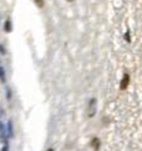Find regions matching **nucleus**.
<instances>
[{"instance_id":"nucleus-15","label":"nucleus","mask_w":142,"mask_h":151,"mask_svg":"<svg viewBox=\"0 0 142 151\" xmlns=\"http://www.w3.org/2000/svg\"><path fill=\"white\" fill-rule=\"evenodd\" d=\"M67 1H74V0H67Z\"/></svg>"},{"instance_id":"nucleus-14","label":"nucleus","mask_w":142,"mask_h":151,"mask_svg":"<svg viewBox=\"0 0 142 151\" xmlns=\"http://www.w3.org/2000/svg\"><path fill=\"white\" fill-rule=\"evenodd\" d=\"M47 151H54V150H52V149H49V150H47Z\"/></svg>"},{"instance_id":"nucleus-12","label":"nucleus","mask_w":142,"mask_h":151,"mask_svg":"<svg viewBox=\"0 0 142 151\" xmlns=\"http://www.w3.org/2000/svg\"><path fill=\"white\" fill-rule=\"evenodd\" d=\"M3 116H4V111L0 109V119H3Z\"/></svg>"},{"instance_id":"nucleus-2","label":"nucleus","mask_w":142,"mask_h":151,"mask_svg":"<svg viewBox=\"0 0 142 151\" xmlns=\"http://www.w3.org/2000/svg\"><path fill=\"white\" fill-rule=\"evenodd\" d=\"M128 84H130V75L126 73L125 75H124V78H122V80H121V84H120V89L121 90H125L127 89V86H128Z\"/></svg>"},{"instance_id":"nucleus-11","label":"nucleus","mask_w":142,"mask_h":151,"mask_svg":"<svg viewBox=\"0 0 142 151\" xmlns=\"http://www.w3.org/2000/svg\"><path fill=\"white\" fill-rule=\"evenodd\" d=\"M11 97V91H10V89H8V99H10Z\"/></svg>"},{"instance_id":"nucleus-9","label":"nucleus","mask_w":142,"mask_h":151,"mask_svg":"<svg viewBox=\"0 0 142 151\" xmlns=\"http://www.w3.org/2000/svg\"><path fill=\"white\" fill-rule=\"evenodd\" d=\"M125 40L127 41V43H131V38H130V31H127V33L125 34Z\"/></svg>"},{"instance_id":"nucleus-1","label":"nucleus","mask_w":142,"mask_h":151,"mask_svg":"<svg viewBox=\"0 0 142 151\" xmlns=\"http://www.w3.org/2000/svg\"><path fill=\"white\" fill-rule=\"evenodd\" d=\"M95 114H96V99H92L89 104V116L92 118L95 116Z\"/></svg>"},{"instance_id":"nucleus-13","label":"nucleus","mask_w":142,"mask_h":151,"mask_svg":"<svg viewBox=\"0 0 142 151\" xmlns=\"http://www.w3.org/2000/svg\"><path fill=\"white\" fill-rule=\"evenodd\" d=\"M3 151H8V145H5L4 147H3Z\"/></svg>"},{"instance_id":"nucleus-4","label":"nucleus","mask_w":142,"mask_h":151,"mask_svg":"<svg viewBox=\"0 0 142 151\" xmlns=\"http://www.w3.org/2000/svg\"><path fill=\"white\" fill-rule=\"evenodd\" d=\"M0 136H1L4 140H5L6 136H8V132H6V130H5V126H4L1 123H0Z\"/></svg>"},{"instance_id":"nucleus-5","label":"nucleus","mask_w":142,"mask_h":151,"mask_svg":"<svg viewBox=\"0 0 142 151\" xmlns=\"http://www.w3.org/2000/svg\"><path fill=\"white\" fill-rule=\"evenodd\" d=\"M5 31L6 33H10L11 31V22H10V20H6L5 21Z\"/></svg>"},{"instance_id":"nucleus-8","label":"nucleus","mask_w":142,"mask_h":151,"mask_svg":"<svg viewBox=\"0 0 142 151\" xmlns=\"http://www.w3.org/2000/svg\"><path fill=\"white\" fill-rule=\"evenodd\" d=\"M34 1L39 8H42V6H44V0H34Z\"/></svg>"},{"instance_id":"nucleus-10","label":"nucleus","mask_w":142,"mask_h":151,"mask_svg":"<svg viewBox=\"0 0 142 151\" xmlns=\"http://www.w3.org/2000/svg\"><path fill=\"white\" fill-rule=\"evenodd\" d=\"M0 54H3V55L5 54V48L3 45H0Z\"/></svg>"},{"instance_id":"nucleus-7","label":"nucleus","mask_w":142,"mask_h":151,"mask_svg":"<svg viewBox=\"0 0 142 151\" xmlns=\"http://www.w3.org/2000/svg\"><path fill=\"white\" fill-rule=\"evenodd\" d=\"M0 80H1V83H5V71H4V69L0 66Z\"/></svg>"},{"instance_id":"nucleus-3","label":"nucleus","mask_w":142,"mask_h":151,"mask_svg":"<svg viewBox=\"0 0 142 151\" xmlns=\"http://www.w3.org/2000/svg\"><path fill=\"white\" fill-rule=\"evenodd\" d=\"M91 146L94 147V150L95 151H97L98 149H100V140H98L97 137H94L92 141H91Z\"/></svg>"},{"instance_id":"nucleus-6","label":"nucleus","mask_w":142,"mask_h":151,"mask_svg":"<svg viewBox=\"0 0 142 151\" xmlns=\"http://www.w3.org/2000/svg\"><path fill=\"white\" fill-rule=\"evenodd\" d=\"M13 136V125H11V121L8 123V137Z\"/></svg>"}]
</instances>
